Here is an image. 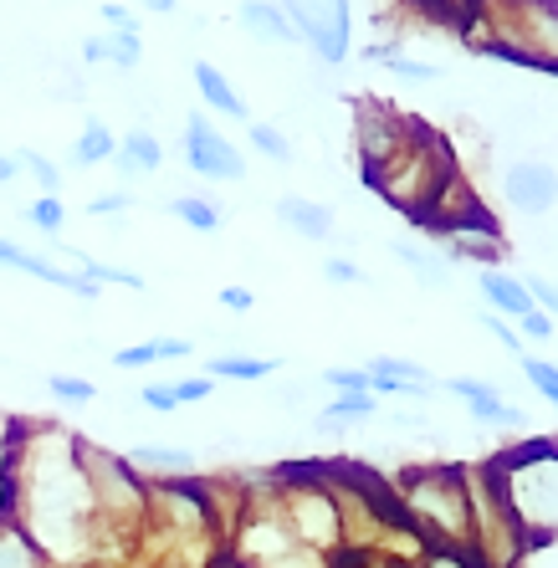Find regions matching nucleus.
Returning <instances> with one entry per match:
<instances>
[{
  "instance_id": "1",
  "label": "nucleus",
  "mask_w": 558,
  "mask_h": 568,
  "mask_svg": "<svg viewBox=\"0 0 558 568\" xmlns=\"http://www.w3.org/2000/svg\"><path fill=\"white\" fill-rule=\"evenodd\" d=\"M6 523L27 532L52 568H82L103 554H119L82 471V430L16 420L6 462Z\"/></svg>"
},
{
  "instance_id": "2",
  "label": "nucleus",
  "mask_w": 558,
  "mask_h": 568,
  "mask_svg": "<svg viewBox=\"0 0 558 568\" xmlns=\"http://www.w3.org/2000/svg\"><path fill=\"white\" fill-rule=\"evenodd\" d=\"M405 528L420 548L471 554V507H466V466H420L389 481Z\"/></svg>"
},
{
  "instance_id": "3",
  "label": "nucleus",
  "mask_w": 558,
  "mask_h": 568,
  "mask_svg": "<svg viewBox=\"0 0 558 568\" xmlns=\"http://www.w3.org/2000/svg\"><path fill=\"white\" fill-rule=\"evenodd\" d=\"M503 497L518 517L523 538L532 548H548L558 538V436L548 440H518L503 456H493Z\"/></svg>"
},
{
  "instance_id": "4",
  "label": "nucleus",
  "mask_w": 558,
  "mask_h": 568,
  "mask_svg": "<svg viewBox=\"0 0 558 568\" xmlns=\"http://www.w3.org/2000/svg\"><path fill=\"white\" fill-rule=\"evenodd\" d=\"M452 174H456V159H452V149H446V139H440L430 123L415 119L410 133H405V144H399L379 170L364 174V185L385 200V205H395V211H405L410 221H420V215L430 211L436 190L446 185Z\"/></svg>"
},
{
  "instance_id": "5",
  "label": "nucleus",
  "mask_w": 558,
  "mask_h": 568,
  "mask_svg": "<svg viewBox=\"0 0 558 568\" xmlns=\"http://www.w3.org/2000/svg\"><path fill=\"white\" fill-rule=\"evenodd\" d=\"M481 52L518 67L558 72V0H518V6H481Z\"/></svg>"
},
{
  "instance_id": "6",
  "label": "nucleus",
  "mask_w": 558,
  "mask_h": 568,
  "mask_svg": "<svg viewBox=\"0 0 558 568\" xmlns=\"http://www.w3.org/2000/svg\"><path fill=\"white\" fill-rule=\"evenodd\" d=\"M466 507H471V558L481 568H513L528 554V538H523L518 517L503 497V481H497V466H466Z\"/></svg>"
},
{
  "instance_id": "7",
  "label": "nucleus",
  "mask_w": 558,
  "mask_h": 568,
  "mask_svg": "<svg viewBox=\"0 0 558 568\" xmlns=\"http://www.w3.org/2000/svg\"><path fill=\"white\" fill-rule=\"evenodd\" d=\"M293 16V31L303 41L318 67H344L348 52H354V11L344 0H297L287 6Z\"/></svg>"
},
{
  "instance_id": "8",
  "label": "nucleus",
  "mask_w": 558,
  "mask_h": 568,
  "mask_svg": "<svg viewBox=\"0 0 558 568\" xmlns=\"http://www.w3.org/2000/svg\"><path fill=\"white\" fill-rule=\"evenodd\" d=\"M180 159L200 180H246V154L215 129L205 113H190L185 133H180Z\"/></svg>"
},
{
  "instance_id": "9",
  "label": "nucleus",
  "mask_w": 558,
  "mask_h": 568,
  "mask_svg": "<svg viewBox=\"0 0 558 568\" xmlns=\"http://www.w3.org/2000/svg\"><path fill=\"white\" fill-rule=\"evenodd\" d=\"M415 119L395 113L389 103H359L354 108V149H359V174L379 170L399 144H405V133H410Z\"/></svg>"
},
{
  "instance_id": "10",
  "label": "nucleus",
  "mask_w": 558,
  "mask_h": 568,
  "mask_svg": "<svg viewBox=\"0 0 558 568\" xmlns=\"http://www.w3.org/2000/svg\"><path fill=\"white\" fill-rule=\"evenodd\" d=\"M503 200L507 211L523 215V221H538L558 205V170L548 159H518L503 170Z\"/></svg>"
},
{
  "instance_id": "11",
  "label": "nucleus",
  "mask_w": 558,
  "mask_h": 568,
  "mask_svg": "<svg viewBox=\"0 0 558 568\" xmlns=\"http://www.w3.org/2000/svg\"><path fill=\"white\" fill-rule=\"evenodd\" d=\"M446 395H456L466 405V415L477 425H493V430H523L528 425V415L518 410V405H507L503 389H497L493 379H471V374H452L446 379Z\"/></svg>"
},
{
  "instance_id": "12",
  "label": "nucleus",
  "mask_w": 558,
  "mask_h": 568,
  "mask_svg": "<svg viewBox=\"0 0 558 568\" xmlns=\"http://www.w3.org/2000/svg\"><path fill=\"white\" fill-rule=\"evenodd\" d=\"M364 374H369V395H395V399H430V389H436V374L426 369V364H415V358H399V354H374L369 364H364Z\"/></svg>"
},
{
  "instance_id": "13",
  "label": "nucleus",
  "mask_w": 558,
  "mask_h": 568,
  "mask_svg": "<svg viewBox=\"0 0 558 568\" xmlns=\"http://www.w3.org/2000/svg\"><path fill=\"white\" fill-rule=\"evenodd\" d=\"M0 266H11V272H27V277L47 282V287H57V292H72V297H98V287L82 277V272H62L52 256L27 252V246H16L11 236H0Z\"/></svg>"
},
{
  "instance_id": "14",
  "label": "nucleus",
  "mask_w": 558,
  "mask_h": 568,
  "mask_svg": "<svg viewBox=\"0 0 558 568\" xmlns=\"http://www.w3.org/2000/svg\"><path fill=\"white\" fill-rule=\"evenodd\" d=\"M446 266L452 262H477L481 266H503V252H507V241L497 225H461V231H446Z\"/></svg>"
},
{
  "instance_id": "15",
  "label": "nucleus",
  "mask_w": 558,
  "mask_h": 568,
  "mask_svg": "<svg viewBox=\"0 0 558 568\" xmlns=\"http://www.w3.org/2000/svg\"><path fill=\"white\" fill-rule=\"evenodd\" d=\"M477 292L487 297V307H493L497 317H507V323H518V317L532 313L528 287H523V277H518V272H507V266H481V272H477Z\"/></svg>"
},
{
  "instance_id": "16",
  "label": "nucleus",
  "mask_w": 558,
  "mask_h": 568,
  "mask_svg": "<svg viewBox=\"0 0 558 568\" xmlns=\"http://www.w3.org/2000/svg\"><path fill=\"white\" fill-rule=\"evenodd\" d=\"M190 78H195V93H200V103L211 108V113H221V119H231V123H252L246 119V98L231 88V78L215 62H195L190 67Z\"/></svg>"
},
{
  "instance_id": "17",
  "label": "nucleus",
  "mask_w": 558,
  "mask_h": 568,
  "mask_svg": "<svg viewBox=\"0 0 558 568\" xmlns=\"http://www.w3.org/2000/svg\"><path fill=\"white\" fill-rule=\"evenodd\" d=\"M272 215L303 241H328L333 236V211L313 195H282L277 205H272Z\"/></svg>"
},
{
  "instance_id": "18",
  "label": "nucleus",
  "mask_w": 558,
  "mask_h": 568,
  "mask_svg": "<svg viewBox=\"0 0 558 568\" xmlns=\"http://www.w3.org/2000/svg\"><path fill=\"white\" fill-rule=\"evenodd\" d=\"M236 21L252 31V37L272 41V47H297L293 16H287V6H277V0H241V6H236Z\"/></svg>"
},
{
  "instance_id": "19",
  "label": "nucleus",
  "mask_w": 558,
  "mask_h": 568,
  "mask_svg": "<svg viewBox=\"0 0 558 568\" xmlns=\"http://www.w3.org/2000/svg\"><path fill=\"white\" fill-rule=\"evenodd\" d=\"M123 462L144 476V481H170V476H190V471H195V450H185V446H154V440H149V446L123 450Z\"/></svg>"
},
{
  "instance_id": "20",
  "label": "nucleus",
  "mask_w": 558,
  "mask_h": 568,
  "mask_svg": "<svg viewBox=\"0 0 558 568\" xmlns=\"http://www.w3.org/2000/svg\"><path fill=\"white\" fill-rule=\"evenodd\" d=\"M160 164H164L160 133H149V129L119 133V154H113V170H119L123 180H144V174H154Z\"/></svg>"
},
{
  "instance_id": "21",
  "label": "nucleus",
  "mask_w": 558,
  "mask_h": 568,
  "mask_svg": "<svg viewBox=\"0 0 558 568\" xmlns=\"http://www.w3.org/2000/svg\"><path fill=\"white\" fill-rule=\"evenodd\" d=\"M82 62L98 67H119V72H133V67L144 62V37L139 31H103V37H88L82 41Z\"/></svg>"
},
{
  "instance_id": "22",
  "label": "nucleus",
  "mask_w": 558,
  "mask_h": 568,
  "mask_svg": "<svg viewBox=\"0 0 558 568\" xmlns=\"http://www.w3.org/2000/svg\"><path fill=\"white\" fill-rule=\"evenodd\" d=\"M277 369H282L277 354H236V348H226V354H211V358H205V379L256 384V379H272Z\"/></svg>"
},
{
  "instance_id": "23",
  "label": "nucleus",
  "mask_w": 558,
  "mask_h": 568,
  "mask_svg": "<svg viewBox=\"0 0 558 568\" xmlns=\"http://www.w3.org/2000/svg\"><path fill=\"white\" fill-rule=\"evenodd\" d=\"M389 252H395V262H405L415 272V282L420 287H452V266H446V256L436 252V246H420V241H389Z\"/></svg>"
},
{
  "instance_id": "24",
  "label": "nucleus",
  "mask_w": 558,
  "mask_h": 568,
  "mask_svg": "<svg viewBox=\"0 0 558 568\" xmlns=\"http://www.w3.org/2000/svg\"><path fill=\"white\" fill-rule=\"evenodd\" d=\"M374 415H379V399L374 395H333L328 410L313 415V425H318L323 436H348V425L374 420Z\"/></svg>"
},
{
  "instance_id": "25",
  "label": "nucleus",
  "mask_w": 558,
  "mask_h": 568,
  "mask_svg": "<svg viewBox=\"0 0 558 568\" xmlns=\"http://www.w3.org/2000/svg\"><path fill=\"white\" fill-rule=\"evenodd\" d=\"M113 154H119V133L108 129L103 119L82 123L78 144H72V164H78V170H93V164H113Z\"/></svg>"
},
{
  "instance_id": "26",
  "label": "nucleus",
  "mask_w": 558,
  "mask_h": 568,
  "mask_svg": "<svg viewBox=\"0 0 558 568\" xmlns=\"http://www.w3.org/2000/svg\"><path fill=\"white\" fill-rule=\"evenodd\" d=\"M62 252H67V262H78V266H82V277L93 282V287H98V292H103V287H123V292H144V287H149V282H144V277H139V272H129V266H108V262H93V256H82V252H78V246H62Z\"/></svg>"
},
{
  "instance_id": "27",
  "label": "nucleus",
  "mask_w": 558,
  "mask_h": 568,
  "mask_svg": "<svg viewBox=\"0 0 558 568\" xmlns=\"http://www.w3.org/2000/svg\"><path fill=\"white\" fill-rule=\"evenodd\" d=\"M170 215H174V221H185L190 231H200V236H215V231H221V221H226V215H221V205H215V200H205V195H174L170 200Z\"/></svg>"
},
{
  "instance_id": "28",
  "label": "nucleus",
  "mask_w": 558,
  "mask_h": 568,
  "mask_svg": "<svg viewBox=\"0 0 558 568\" xmlns=\"http://www.w3.org/2000/svg\"><path fill=\"white\" fill-rule=\"evenodd\" d=\"M0 568H52L16 523H0Z\"/></svg>"
},
{
  "instance_id": "29",
  "label": "nucleus",
  "mask_w": 558,
  "mask_h": 568,
  "mask_svg": "<svg viewBox=\"0 0 558 568\" xmlns=\"http://www.w3.org/2000/svg\"><path fill=\"white\" fill-rule=\"evenodd\" d=\"M246 144L256 149L262 159H272V164H293V139L277 129V123H246Z\"/></svg>"
},
{
  "instance_id": "30",
  "label": "nucleus",
  "mask_w": 558,
  "mask_h": 568,
  "mask_svg": "<svg viewBox=\"0 0 558 568\" xmlns=\"http://www.w3.org/2000/svg\"><path fill=\"white\" fill-rule=\"evenodd\" d=\"M47 395H52L57 405L82 410V405H93V399H98V384L82 379V374H47Z\"/></svg>"
},
{
  "instance_id": "31",
  "label": "nucleus",
  "mask_w": 558,
  "mask_h": 568,
  "mask_svg": "<svg viewBox=\"0 0 558 568\" xmlns=\"http://www.w3.org/2000/svg\"><path fill=\"white\" fill-rule=\"evenodd\" d=\"M11 159H16V174L27 170L41 185V195H57V190H62V164H52L41 149H21V154H11Z\"/></svg>"
},
{
  "instance_id": "32",
  "label": "nucleus",
  "mask_w": 558,
  "mask_h": 568,
  "mask_svg": "<svg viewBox=\"0 0 558 568\" xmlns=\"http://www.w3.org/2000/svg\"><path fill=\"white\" fill-rule=\"evenodd\" d=\"M385 72H389L395 82H410V88H430V82L446 78V67L420 62V57H405V52H399L395 62H385Z\"/></svg>"
},
{
  "instance_id": "33",
  "label": "nucleus",
  "mask_w": 558,
  "mask_h": 568,
  "mask_svg": "<svg viewBox=\"0 0 558 568\" xmlns=\"http://www.w3.org/2000/svg\"><path fill=\"white\" fill-rule=\"evenodd\" d=\"M518 369L528 374V384H532V389H538V395H544L548 405H554V410H558V364H554V358L523 354V358H518Z\"/></svg>"
},
{
  "instance_id": "34",
  "label": "nucleus",
  "mask_w": 558,
  "mask_h": 568,
  "mask_svg": "<svg viewBox=\"0 0 558 568\" xmlns=\"http://www.w3.org/2000/svg\"><path fill=\"white\" fill-rule=\"evenodd\" d=\"M27 221L37 225V231H47V236H57L67 225V205H62V195H41V200H31L27 205Z\"/></svg>"
},
{
  "instance_id": "35",
  "label": "nucleus",
  "mask_w": 558,
  "mask_h": 568,
  "mask_svg": "<svg viewBox=\"0 0 558 568\" xmlns=\"http://www.w3.org/2000/svg\"><path fill=\"white\" fill-rule=\"evenodd\" d=\"M323 384L338 389V395H369V374H364V364H333V369H323Z\"/></svg>"
},
{
  "instance_id": "36",
  "label": "nucleus",
  "mask_w": 558,
  "mask_h": 568,
  "mask_svg": "<svg viewBox=\"0 0 558 568\" xmlns=\"http://www.w3.org/2000/svg\"><path fill=\"white\" fill-rule=\"evenodd\" d=\"M523 287H528L532 307L558 323V282H554V277H544V272H523Z\"/></svg>"
},
{
  "instance_id": "37",
  "label": "nucleus",
  "mask_w": 558,
  "mask_h": 568,
  "mask_svg": "<svg viewBox=\"0 0 558 568\" xmlns=\"http://www.w3.org/2000/svg\"><path fill=\"white\" fill-rule=\"evenodd\" d=\"M323 282L328 287H369V277H364V266L354 256H328L323 262Z\"/></svg>"
},
{
  "instance_id": "38",
  "label": "nucleus",
  "mask_w": 558,
  "mask_h": 568,
  "mask_svg": "<svg viewBox=\"0 0 558 568\" xmlns=\"http://www.w3.org/2000/svg\"><path fill=\"white\" fill-rule=\"evenodd\" d=\"M108 364H113V369H149V364H160V338L119 348V354H108Z\"/></svg>"
},
{
  "instance_id": "39",
  "label": "nucleus",
  "mask_w": 558,
  "mask_h": 568,
  "mask_svg": "<svg viewBox=\"0 0 558 568\" xmlns=\"http://www.w3.org/2000/svg\"><path fill=\"white\" fill-rule=\"evenodd\" d=\"M170 395H174V405H200V399L215 395V379H205V374H185L180 384H170Z\"/></svg>"
},
{
  "instance_id": "40",
  "label": "nucleus",
  "mask_w": 558,
  "mask_h": 568,
  "mask_svg": "<svg viewBox=\"0 0 558 568\" xmlns=\"http://www.w3.org/2000/svg\"><path fill=\"white\" fill-rule=\"evenodd\" d=\"M98 21H103L108 31H139V37H144L139 16H133L129 6H119V0H103V6H98Z\"/></svg>"
},
{
  "instance_id": "41",
  "label": "nucleus",
  "mask_w": 558,
  "mask_h": 568,
  "mask_svg": "<svg viewBox=\"0 0 558 568\" xmlns=\"http://www.w3.org/2000/svg\"><path fill=\"white\" fill-rule=\"evenodd\" d=\"M477 323H481L487 333H493V338H497L503 348H513V354L523 358V338H518V328H513L507 317H497V313H477Z\"/></svg>"
},
{
  "instance_id": "42",
  "label": "nucleus",
  "mask_w": 558,
  "mask_h": 568,
  "mask_svg": "<svg viewBox=\"0 0 558 568\" xmlns=\"http://www.w3.org/2000/svg\"><path fill=\"white\" fill-rule=\"evenodd\" d=\"M405 568H481V564L471 554H440V548H426V554Z\"/></svg>"
},
{
  "instance_id": "43",
  "label": "nucleus",
  "mask_w": 558,
  "mask_h": 568,
  "mask_svg": "<svg viewBox=\"0 0 558 568\" xmlns=\"http://www.w3.org/2000/svg\"><path fill=\"white\" fill-rule=\"evenodd\" d=\"M215 303L226 307V313H252V307H256V292L241 287V282H226V287L215 292Z\"/></svg>"
},
{
  "instance_id": "44",
  "label": "nucleus",
  "mask_w": 558,
  "mask_h": 568,
  "mask_svg": "<svg viewBox=\"0 0 558 568\" xmlns=\"http://www.w3.org/2000/svg\"><path fill=\"white\" fill-rule=\"evenodd\" d=\"M513 328H518V338H532V344H544V338H554L558 323H554V317H544L538 307H532V313H528V317H518Z\"/></svg>"
},
{
  "instance_id": "45",
  "label": "nucleus",
  "mask_w": 558,
  "mask_h": 568,
  "mask_svg": "<svg viewBox=\"0 0 558 568\" xmlns=\"http://www.w3.org/2000/svg\"><path fill=\"white\" fill-rule=\"evenodd\" d=\"M139 405H144V410H154V415H174V410H180V405H174V395H170V384H144V389H139Z\"/></svg>"
},
{
  "instance_id": "46",
  "label": "nucleus",
  "mask_w": 558,
  "mask_h": 568,
  "mask_svg": "<svg viewBox=\"0 0 558 568\" xmlns=\"http://www.w3.org/2000/svg\"><path fill=\"white\" fill-rule=\"evenodd\" d=\"M11 440H16V420L0 415V523H6V462H11Z\"/></svg>"
},
{
  "instance_id": "47",
  "label": "nucleus",
  "mask_w": 558,
  "mask_h": 568,
  "mask_svg": "<svg viewBox=\"0 0 558 568\" xmlns=\"http://www.w3.org/2000/svg\"><path fill=\"white\" fill-rule=\"evenodd\" d=\"M133 205L129 190H113V195H93L88 200V215H123Z\"/></svg>"
},
{
  "instance_id": "48",
  "label": "nucleus",
  "mask_w": 558,
  "mask_h": 568,
  "mask_svg": "<svg viewBox=\"0 0 558 568\" xmlns=\"http://www.w3.org/2000/svg\"><path fill=\"white\" fill-rule=\"evenodd\" d=\"M399 52H405V47H399V37H395V41H369L359 57H364V62H379V67H385V62H395Z\"/></svg>"
},
{
  "instance_id": "49",
  "label": "nucleus",
  "mask_w": 558,
  "mask_h": 568,
  "mask_svg": "<svg viewBox=\"0 0 558 568\" xmlns=\"http://www.w3.org/2000/svg\"><path fill=\"white\" fill-rule=\"evenodd\" d=\"M144 11H149V16H174V11H180V6H174V0H149Z\"/></svg>"
},
{
  "instance_id": "50",
  "label": "nucleus",
  "mask_w": 558,
  "mask_h": 568,
  "mask_svg": "<svg viewBox=\"0 0 558 568\" xmlns=\"http://www.w3.org/2000/svg\"><path fill=\"white\" fill-rule=\"evenodd\" d=\"M11 180H16V159L0 154V185H11Z\"/></svg>"
},
{
  "instance_id": "51",
  "label": "nucleus",
  "mask_w": 558,
  "mask_h": 568,
  "mask_svg": "<svg viewBox=\"0 0 558 568\" xmlns=\"http://www.w3.org/2000/svg\"><path fill=\"white\" fill-rule=\"evenodd\" d=\"M211 568H246V564H241V558L236 554H221V558H215V564Z\"/></svg>"
}]
</instances>
